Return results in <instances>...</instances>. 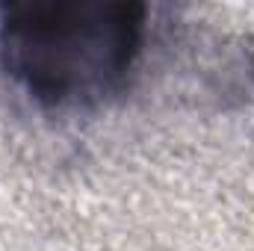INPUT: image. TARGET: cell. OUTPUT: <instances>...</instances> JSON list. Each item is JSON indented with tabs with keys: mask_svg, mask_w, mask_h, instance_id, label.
Returning a JSON list of instances; mask_svg holds the SVG:
<instances>
[{
	"mask_svg": "<svg viewBox=\"0 0 254 251\" xmlns=\"http://www.w3.org/2000/svg\"><path fill=\"white\" fill-rule=\"evenodd\" d=\"M145 18L133 0L3 3L0 65L45 107H92L127 83Z\"/></svg>",
	"mask_w": 254,
	"mask_h": 251,
	"instance_id": "obj_1",
	"label": "cell"
}]
</instances>
